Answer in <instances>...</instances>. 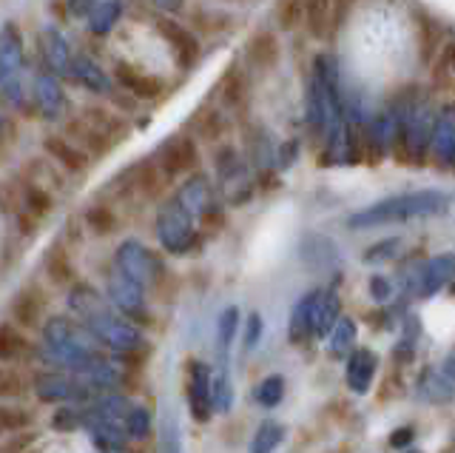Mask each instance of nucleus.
<instances>
[{"instance_id":"1","label":"nucleus","mask_w":455,"mask_h":453,"mask_svg":"<svg viewBox=\"0 0 455 453\" xmlns=\"http://www.w3.org/2000/svg\"><path fill=\"white\" fill-rule=\"evenodd\" d=\"M92 343L94 336L83 325L71 322L68 317H52L43 322V345H46V353L57 365H66L75 374H83L92 362L100 360V353Z\"/></svg>"},{"instance_id":"2","label":"nucleus","mask_w":455,"mask_h":453,"mask_svg":"<svg viewBox=\"0 0 455 453\" xmlns=\"http://www.w3.org/2000/svg\"><path fill=\"white\" fill-rule=\"evenodd\" d=\"M447 208V200L435 191H416V194H398L390 200H381L376 206H370L359 214H353L347 220V229H373V225L384 222H402V220H416V217H433L441 214Z\"/></svg>"},{"instance_id":"3","label":"nucleus","mask_w":455,"mask_h":453,"mask_svg":"<svg viewBox=\"0 0 455 453\" xmlns=\"http://www.w3.org/2000/svg\"><path fill=\"white\" fill-rule=\"evenodd\" d=\"M23 40L20 29L14 23H6L0 29V92L6 94V101L28 115V101L23 89Z\"/></svg>"},{"instance_id":"4","label":"nucleus","mask_w":455,"mask_h":453,"mask_svg":"<svg viewBox=\"0 0 455 453\" xmlns=\"http://www.w3.org/2000/svg\"><path fill=\"white\" fill-rule=\"evenodd\" d=\"M83 328L94 336L97 345H106L114 353H137V351H148V339L140 331V325L128 322L125 317H117L114 311L108 314L83 322Z\"/></svg>"},{"instance_id":"5","label":"nucleus","mask_w":455,"mask_h":453,"mask_svg":"<svg viewBox=\"0 0 455 453\" xmlns=\"http://www.w3.org/2000/svg\"><path fill=\"white\" fill-rule=\"evenodd\" d=\"M114 268H120L125 277H132L137 286H142L146 291L160 288V282L165 277V268H163L160 257L134 237L123 239L117 251H114Z\"/></svg>"},{"instance_id":"6","label":"nucleus","mask_w":455,"mask_h":453,"mask_svg":"<svg viewBox=\"0 0 455 453\" xmlns=\"http://www.w3.org/2000/svg\"><path fill=\"white\" fill-rule=\"evenodd\" d=\"M156 239L168 254H188L196 246V229H194V217L185 211L177 197H171L168 203L156 208Z\"/></svg>"},{"instance_id":"7","label":"nucleus","mask_w":455,"mask_h":453,"mask_svg":"<svg viewBox=\"0 0 455 453\" xmlns=\"http://www.w3.org/2000/svg\"><path fill=\"white\" fill-rule=\"evenodd\" d=\"M106 296L111 308L117 311L120 317H125L134 325H151V311L146 300V288L137 286L132 277H125L120 268H111L106 277Z\"/></svg>"},{"instance_id":"8","label":"nucleus","mask_w":455,"mask_h":453,"mask_svg":"<svg viewBox=\"0 0 455 453\" xmlns=\"http://www.w3.org/2000/svg\"><path fill=\"white\" fill-rule=\"evenodd\" d=\"M217 174L228 206H245L253 197V180L248 174V166L234 146L217 149Z\"/></svg>"},{"instance_id":"9","label":"nucleus","mask_w":455,"mask_h":453,"mask_svg":"<svg viewBox=\"0 0 455 453\" xmlns=\"http://www.w3.org/2000/svg\"><path fill=\"white\" fill-rule=\"evenodd\" d=\"M156 163L168 180H177L185 172H194L199 166V149L191 137H168L156 151Z\"/></svg>"},{"instance_id":"10","label":"nucleus","mask_w":455,"mask_h":453,"mask_svg":"<svg viewBox=\"0 0 455 453\" xmlns=\"http://www.w3.org/2000/svg\"><path fill=\"white\" fill-rule=\"evenodd\" d=\"M35 106L46 120H63V115H66L63 86L49 66H40L35 75Z\"/></svg>"},{"instance_id":"11","label":"nucleus","mask_w":455,"mask_h":453,"mask_svg":"<svg viewBox=\"0 0 455 453\" xmlns=\"http://www.w3.org/2000/svg\"><path fill=\"white\" fill-rule=\"evenodd\" d=\"M37 46L43 54V66H49L57 77L71 75V61H75V54H71L68 40L57 26H46V29L37 35Z\"/></svg>"},{"instance_id":"12","label":"nucleus","mask_w":455,"mask_h":453,"mask_svg":"<svg viewBox=\"0 0 455 453\" xmlns=\"http://www.w3.org/2000/svg\"><path fill=\"white\" fill-rule=\"evenodd\" d=\"M188 408L196 422H208L213 414L211 402V368L205 362H188Z\"/></svg>"},{"instance_id":"13","label":"nucleus","mask_w":455,"mask_h":453,"mask_svg":"<svg viewBox=\"0 0 455 453\" xmlns=\"http://www.w3.org/2000/svg\"><path fill=\"white\" fill-rule=\"evenodd\" d=\"M35 393L40 402L60 405V402H71V400H77V396H83V382H75L60 371H46L35 376Z\"/></svg>"},{"instance_id":"14","label":"nucleus","mask_w":455,"mask_h":453,"mask_svg":"<svg viewBox=\"0 0 455 453\" xmlns=\"http://www.w3.org/2000/svg\"><path fill=\"white\" fill-rule=\"evenodd\" d=\"M156 29H160V35L171 44V49H174L177 54V63L188 72V69L196 66L199 61V40L185 29V26L168 20V18H156Z\"/></svg>"},{"instance_id":"15","label":"nucleus","mask_w":455,"mask_h":453,"mask_svg":"<svg viewBox=\"0 0 455 453\" xmlns=\"http://www.w3.org/2000/svg\"><path fill=\"white\" fill-rule=\"evenodd\" d=\"M68 308H71V314L80 317V322H89V320L108 314L111 303L106 294H100L89 282H75V286L68 288Z\"/></svg>"},{"instance_id":"16","label":"nucleus","mask_w":455,"mask_h":453,"mask_svg":"<svg viewBox=\"0 0 455 453\" xmlns=\"http://www.w3.org/2000/svg\"><path fill=\"white\" fill-rule=\"evenodd\" d=\"M177 203L188 211L194 220L203 217V211L213 203V189H211V180L203 172H194L188 180L182 182L180 191L174 194Z\"/></svg>"},{"instance_id":"17","label":"nucleus","mask_w":455,"mask_h":453,"mask_svg":"<svg viewBox=\"0 0 455 453\" xmlns=\"http://www.w3.org/2000/svg\"><path fill=\"white\" fill-rule=\"evenodd\" d=\"M339 294L333 288H324V291H316L313 296V305H310V334L313 336H327L331 328L339 320Z\"/></svg>"},{"instance_id":"18","label":"nucleus","mask_w":455,"mask_h":453,"mask_svg":"<svg viewBox=\"0 0 455 453\" xmlns=\"http://www.w3.org/2000/svg\"><path fill=\"white\" fill-rule=\"evenodd\" d=\"M245 58L253 69H259V72H270V69H276L279 58H282V46H279V37L274 32H256L248 46H245Z\"/></svg>"},{"instance_id":"19","label":"nucleus","mask_w":455,"mask_h":453,"mask_svg":"<svg viewBox=\"0 0 455 453\" xmlns=\"http://www.w3.org/2000/svg\"><path fill=\"white\" fill-rule=\"evenodd\" d=\"M71 77H75L85 92L111 94L108 72L94 58H89V54H75V61H71Z\"/></svg>"},{"instance_id":"20","label":"nucleus","mask_w":455,"mask_h":453,"mask_svg":"<svg viewBox=\"0 0 455 453\" xmlns=\"http://www.w3.org/2000/svg\"><path fill=\"white\" fill-rule=\"evenodd\" d=\"M43 149L49 151V158L57 166H63L66 172H71V174H80V172H85V166H89V154H85L80 146L71 143V140H63L57 134L43 140Z\"/></svg>"},{"instance_id":"21","label":"nucleus","mask_w":455,"mask_h":453,"mask_svg":"<svg viewBox=\"0 0 455 453\" xmlns=\"http://www.w3.org/2000/svg\"><path fill=\"white\" fill-rule=\"evenodd\" d=\"M299 254H302V263L307 268H313V271H331V268L339 263L336 246L327 237H319V234L305 237L302 246H299Z\"/></svg>"},{"instance_id":"22","label":"nucleus","mask_w":455,"mask_h":453,"mask_svg":"<svg viewBox=\"0 0 455 453\" xmlns=\"http://www.w3.org/2000/svg\"><path fill=\"white\" fill-rule=\"evenodd\" d=\"M68 137L75 140V146H80L85 154H92V158H103V154L111 149V140L97 129V125H92L85 117H77V120H68L66 125Z\"/></svg>"},{"instance_id":"23","label":"nucleus","mask_w":455,"mask_h":453,"mask_svg":"<svg viewBox=\"0 0 455 453\" xmlns=\"http://www.w3.org/2000/svg\"><path fill=\"white\" fill-rule=\"evenodd\" d=\"M376 368H379V357L373 351L359 348L350 353L347 360V385L353 393H367L370 391V382L376 376Z\"/></svg>"},{"instance_id":"24","label":"nucleus","mask_w":455,"mask_h":453,"mask_svg":"<svg viewBox=\"0 0 455 453\" xmlns=\"http://www.w3.org/2000/svg\"><path fill=\"white\" fill-rule=\"evenodd\" d=\"M248 94H251V83L248 75L242 72L239 66H231L220 80V101L228 111H242L248 106Z\"/></svg>"},{"instance_id":"25","label":"nucleus","mask_w":455,"mask_h":453,"mask_svg":"<svg viewBox=\"0 0 455 453\" xmlns=\"http://www.w3.org/2000/svg\"><path fill=\"white\" fill-rule=\"evenodd\" d=\"M114 75H117V80L137 97V101H156V97L163 94V83L160 80L151 77V75L137 72V69H132L128 63L114 66Z\"/></svg>"},{"instance_id":"26","label":"nucleus","mask_w":455,"mask_h":453,"mask_svg":"<svg viewBox=\"0 0 455 453\" xmlns=\"http://www.w3.org/2000/svg\"><path fill=\"white\" fill-rule=\"evenodd\" d=\"M132 182H134V191H140L146 200H156V197L165 191V186L171 180L165 177V172H163L156 160H142L140 166H134Z\"/></svg>"},{"instance_id":"27","label":"nucleus","mask_w":455,"mask_h":453,"mask_svg":"<svg viewBox=\"0 0 455 453\" xmlns=\"http://www.w3.org/2000/svg\"><path fill=\"white\" fill-rule=\"evenodd\" d=\"M123 18V0H97V4L85 12V23L94 37H106L114 32V26Z\"/></svg>"},{"instance_id":"28","label":"nucleus","mask_w":455,"mask_h":453,"mask_svg":"<svg viewBox=\"0 0 455 453\" xmlns=\"http://www.w3.org/2000/svg\"><path fill=\"white\" fill-rule=\"evenodd\" d=\"M194 129H196L199 140H205V143H222L231 125H228V117L222 109L205 106L194 115Z\"/></svg>"},{"instance_id":"29","label":"nucleus","mask_w":455,"mask_h":453,"mask_svg":"<svg viewBox=\"0 0 455 453\" xmlns=\"http://www.w3.org/2000/svg\"><path fill=\"white\" fill-rule=\"evenodd\" d=\"M305 23L310 37H327L333 26V0H305Z\"/></svg>"},{"instance_id":"30","label":"nucleus","mask_w":455,"mask_h":453,"mask_svg":"<svg viewBox=\"0 0 455 453\" xmlns=\"http://www.w3.org/2000/svg\"><path fill=\"white\" fill-rule=\"evenodd\" d=\"M12 317L23 328H37L43 317V300L32 291H20L12 303Z\"/></svg>"},{"instance_id":"31","label":"nucleus","mask_w":455,"mask_h":453,"mask_svg":"<svg viewBox=\"0 0 455 453\" xmlns=\"http://www.w3.org/2000/svg\"><path fill=\"white\" fill-rule=\"evenodd\" d=\"M313 296H316V291L305 294L302 300H299V305L293 308V314H291L288 339H291L293 345H305L307 339L313 336L310 334V305H313Z\"/></svg>"},{"instance_id":"32","label":"nucleus","mask_w":455,"mask_h":453,"mask_svg":"<svg viewBox=\"0 0 455 453\" xmlns=\"http://www.w3.org/2000/svg\"><path fill=\"white\" fill-rule=\"evenodd\" d=\"M20 200H23V208L32 211L35 217H49L54 211V197L49 194V189L40 186V182H32V180L23 182Z\"/></svg>"},{"instance_id":"33","label":"nucleus","mask_w":455,"mask_h":453,"mask_svg":"<svg viewBox=\"0 0 455 453\" xmlns=\"http://www.w3.org/2000/svg\"><path fill=\"white\" fill-rule=\"evenodd\" d=\"M416 32H419V54H421V61L424 63H430L435 58V52L441 46V26L438 20H433L430 15H424V12H419V26H416Z\"/></svg>"},{"instance_id":"34","label":"nucleus","mask_w":455,"mask_h":453,"mask_svg":"<svg viewBox=\"0 0 455 453\" xmlns=\"http://www.w3.org/2000/svg\"><path fill=\"white\" fill-rule=\"evenodd\" d=\"M327 336H331V345H327L331 357L333 360H345V353H350L353 343H355V325H353V320L339 317Z\"/></svg>"},{"instance_id":"35","label":"nucleus","mask_w":455,"mask_h":453,"mask_svg":"<svg viewBox=\"0 0 455 453\" xmlns=\"http://www.w3.org/2000/svg\"><path fill=\"white\" fill-rule=\"evenodd\" d=\"M26 348H28V343L18 325H12V322L0 325V362H12V360L23 357Z\"/></svg>"},{"instance_id":"36","label":"nucleus","mask_w":455,"mask_h":453,"mask_svg":"<svg viewBox=\"0 0 455 453\" xmlns=\"http://www.w3.org/2000/svg\"><path fill=\"white\" fill-rule=\"evenodd\" d=\"M236 328H239V308H225L220 314V325H217V345H220V360H222V368L228 365V353H231V343L236 336Z\"/></svg>"},{"instance_id":"37","label":"nucleus","mask_w":455,"mask_h":453,"mask_svg":"<svg viewBox=\"0 0 455 453\" xmlns=\"http://www.w3.org/2000/svg\"><path fill=\"white\" fill-rule=\"evenodd\" d=\"M46 274H49V279L54 282V286H68V282H75V265H71L66 251H60V248L49 251Z\"/></svg>"},{"instance_id":"38","label":"nucleus","mask_w":455,"mask_h":453,"mask_svg":"<svg viewBox=\"0 0 455 453\" xmlns=\"http://www.w3.org/2000/svg\"><path fill=\"white\" fill-rule=\"evenodd\" d=\"M276 23L282 32H296L305 23V0H279Z\"/></svg>"},{"instance_id":"39","label":"nucleus","mask_w":455,"mask_h":453,"mask_svg":"<svg viewBox=\"0 0 455 453\" xmlns=\"http://www.w3.org/2000/svg\"><path fill=\"white\" fill-rule=\"evenodd\" d=\"M83 117L89 120L92 125H97V129L103 132V134L111 140V143L125 132V123H123L117 115H111V111H106V109H85V111H83Z\"/></svg>"},{"instance_id":"40","label":"nucleus","mask_w":455,"mask_h":453,"mask_svg":"<svg viewBox=\"0 0 455 453\" xmlns=\"http://www.w3.org/2000/svg\"><path fill=\"white\" fill-rule=\"evenodd\" d=\"M253 400L259 402L262 408H276L284 400V379L279 374L265 376L259 385L253 388Z\"/></svg>"},{"instance_id":"41","label":"nucleus","mask_w":455,"mask_h":453,"mask_svg":"<svg viewBox=\"0 0 455 453\" xmlns=\"http://www.w3.org/2000/svg\"><path fill=\"white\" fill-rule=\"evenodd\" d=\"M85 225H89L92 234L106 237L117 229V217H114V211L108 206H89L85 208Z\"/></svg>"},{"instance_id":"42","label":"nucleus","mask_w":455,"mask_h":453,"mask_svg":"<svg viewBox=\"0 0 455 453\" xmlns=\"http://www.w3.org/2000/svg\"><path fill=\"white\" fill-rule=\"evenodd\" d=\"M433 77L435 83H450L455 77V40H447L444 46H438L433 58Z\"/></svg>"},{"instance_id":"43","label":"nucleus","mask_w":455,"mask_h":453,"mask_svg":"<svg viewBox=\"0 0 455 453\" xmlns=\"http://www.w3.org/2000/svg\"><path fill=\"white\" fill-rule=\"evenodd\" d=\"M282 436H284V428H282V425L274 422V419H265V422L259 425V431H256L251 448H253V450H259V453L274 450V448L282 442Z\"/></svg>"},{"instance_id":"44","label":"nucleus","mask_w":455,"mask_h":453,"mask_svg":"<svg viewBox=\"0 0 455 453\" xmlns=\"http://www.w3.org/2000/svg\"><path fill=\"white\" fill-rule=\"evenodd\" d=\"M28 425H32V417H28V410L0 405V439L9 436V433H18V431L28 428Z\"/></svg>"},{"instance_id":"45","label":"nucleus","mask_w":455,"mask_h":453,"mask_svg":"<svg viewBox=\"0 0 455 453\" xmlns=\"http://www.w3.org/2000/svg\"><path fill=\"white\" fill-rule=\"evenodd\" d=\"M125 433H128V439H146L151 433V414H148V408L132 405V410L125 414Z\"/></svg>"},{"instance_id":"46","label":"nucleus","mask_w":455,"mask_h":453,"mask_svg":"<svg viewBox=\"0 0 455 453\" xmlns=\"http://www.w3.org/2000/svg\"><path fill=\"white\" fill-rule=\"evenodd\" d=\"M211 402H213V410H222V414H228L234 405V388H231V379L225 374V368L220 379H211Z\"/></svg>"},{"instance_id":"47","label":"nucleus","mask_w":455,"mask_h":453,"mask_svg":"<svg viewBox=\"0 0 455 453\" xmlns=\"http://www.w3.org/2000/svg\"><path fill=\"white\" fill-rule=\"evenodd\" d=\"M52 428L63 431V433H71V431L83 428V410H77V408H60L52 417Z\"/></svg>"},{"instance_id":"48","label":"nucleus","mask_w":455,"mask_h":453,"mask_svg":"<svg viewBox=\"0 0 455 453\" xmlns=\"http://www.w3.org/2000/svg\"><path fill=\"white\" fill-rule=\"evenodd\" d=\"M398 246H402V239H381V243H376V246H370L367 251H364V263H384V260H390L393 254L398 251Z\"/></svg>"},{"instance_id":"49","label":"nucleus","mask_w":455,"mask_h":453,"mask_svg":"<svg viewBox=\"0 0 455 453\" xmlns=\"http://www.w3.org/2000/svg\"><path fill=\"white\" fill-rule=\"evenodd\" d=\"M262 314H248L245 320V336H242V343H245V351H253L256 345H259V339H262Z\"/></svg>"},{"instance_id":"50","label":"nucleus","mask_w":455,"mask_h":453,"mask_svg":"<svg viewBox=\"0 0 455 453\" xmlns=\"http://www.w3.org/2000/svg\"><path fill=\"white\" fill-rule=\"evenodd\" d=\"M23 379L20 374L14 371H6V368H0V396H20L23 393Z\"/></svg>"},{"instance_id":"51","label":"nucleus","mask_w":455,"mask_h":453,"mask_svg":"<svg viewBox=\"0 0 455 453\" xmlns=\"http://www.w3.org/2000/svg\"><path fill=\"white\" fill-rule=\"evenodd\" d=\"M353 4H355V0H333V26L345 23V18L350 15Z\"/></svg>"},{"instance_id":"52","label":"nucleus","mask_w":455,"mask_h":453,"mask_svg":"<svg viewBox=\"0 0 455 453\" xmlns=\"http://www.w3.org/2000/svg\"><path fill=\"white\" fill-rule=\"evenodd\" d=\"M94 4H97V0H66V9H68V15L85 18V12H89Z\"/></svg>"},{"instance_id":"53","label":"nucleus","mask_w":455,"mask_h":453,"mask_svg":"<svg viewBox=\"0 0 455 453\" xmlns=\"http://www.w3.org/2000/svg\"><path fill=\"white\" fill-rule=\"evenodd\" d=\"M412 428H398V431H393L390 433V448H404V445H410L412 442Z\"/></svg>"},{"instance_id":"54","label":"nucleus","mask_w":455,"mask_h":453,"mask_svg":"<svg viewBox=\"0 0 455 453\" xmlns=\"http://www.w3.org/2000/svg\"><path fill=\"white\" fill-rule=\"evenodd\" d=\"M370 291H373L376 300H390V286L381 277H373V282H370Z\"/></svg>"},{"instance_id":"55","label":"nucleus","mask_w":455,"mask_h":453,"mask_svg":"<svg viewBox=\"0 0 455 453\" xmlns=\"http://www.w3.org/2000/svg\"><path fill=\"white\" fill-rule=\"evenodd\" d=\"M296 151H299V146L296 143H288L282 151H279V166L282 168H288V166H293V160H296Z\"/></svg>"},{"instance_id":"56","label":"nucleus","mask_w":455,"mask_h":453,"mask_svg":"<svg viewBox=\"0 0 455 453\" xmlns=\"http://www.w3.org/2000/svg\"><path fill=\"white\" fill-rule=\"evenodd\" d=\"M154 6H160L163 12H180L185 6V0H154Z\"/></svg>"},{"instance_id":"57","label":"nucleus","mask_w":455,"mask_h":453,"mask_svg":"<svg viewBox=\"0 0 455 453\" xmlns=\"http://www.w3.org/2000/svg\"><path fill=\"white\" fill-rule=\"evenodd\" d=\"M4 132H6V120H4V115H0V140H4Z\"/></svg>"}]
</instances>
